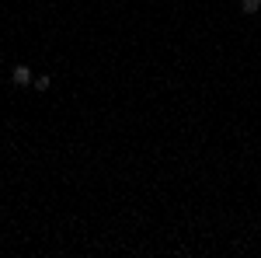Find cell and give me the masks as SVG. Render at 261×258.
<instances>
[{
    "instance_id": "6da1fadb",
    "label": "cell",
    "mask_w": 261,
    "mask_h": 258,
    "mask_svg": "<svg viewBox=\"0 0 261 258\" xmlns=\"http://www.w3.org/2000/svg\"><path fill=\"white\" fill-rule=\"evenodd\" d=\"M32 80H35V77H32V70H28L24 63H18V66L11 70V84H14V87H28Z\"/></svg>"
},
{
    "instance_id": "7a4b0ae2",
    "label": "cell",
    "mask_w": 261,
    "mask_h": 258,
    "mask_svg": "<svg viewBox=\"0 0 261 258\" xmlns=\"http://www.w3.org/2000/svg\"><path fill=\"white\" fill-rule=\"evenodd\" d=\"M261 0H241V14H258Z\"/></svg>"
},
{
    "instance_id": "3957f363",
    "label": "cell",
    "mask_w": 261,
    "mask_h": 258,
    "mask_svg": "<svg viewBox=\"0 0 261 258\" xmlns=\"http://www.w3.org/2000/svg\"><path fill=\"white\" fill-rule=\"evenodd\" d=\"M49 84H53V77H49V74H39V77L32 80V87H35V91H49Z\"/></svg>"
}]
</instances>
